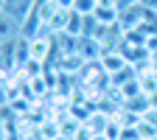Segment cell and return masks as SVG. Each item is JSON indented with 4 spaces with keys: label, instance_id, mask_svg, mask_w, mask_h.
<instances>
[{
    "label": "cell",
    "instance_id": "6da1fadb",
    "mask_svg": "<svg viewBox=\"0 0 157 140\" xmlns=\"http://www.w3.org/2000/svg\"><path fill=\"white\" fill-rule=\"evenodd\" d=\"M34 3H36V0H0V9H3L6 17H11L14 23L23 28V23H25V17L31 14Z\"/></svg>",
    "mask_w": 157,
    "mask_h": 140
},
{
    "label": "cell",
    "instance_id": "7a4b0ae2",
    "mask_svg": "<svg viewBox=\"0 0 157 140\" xmlns=\"http://www.w3.org/2000/svg\"><path fill=\"white\" fill-rule=\"evenodd\" d=\"M98 65L104 67V73L115 76V73H121L124 67H129V59H126L121 51H104L101 59H98Z\"/></svg>",
    "mask_w": 157,
    "mask_h": 140
},
{
    "label": "cell",
    "instance_id": "3957f363",
    "mask_svg": "<svg viewBox=\"0 0 157 140\" xmlns=\"http://www.w3.org/2000/svg\"><path fill=\"white\" fill-rule=\"evenodd\" d=\"M45 62H39V59H28V62H25V67H20L17 73L20 76H25V81H28V78H39V76H45Z\"/></svg>",
    "mask_w": 157,
    "mask_h": 140
},
{
    "label": "cell",
    "instance_id": "277c9868",
    "mask_svg": "<svg viewBox=\"0 0 157 140\" xmlns=\"http://www.w3.org/2000/svg\"><path fill=\"white\" fill-rule=\"evenodd\" d=\"M101 6L98 0H73V11L76 14H82V17H87V14H95V9Z\"/></svg>",
    "mask_w": 157,
    "mask_h": 140
},
{
    "label": "cell",
    "instance_id": "5b68a950",
    "mask_svg": "<svg viewBox=\"0 0 157 140\" xmlns=\"http://www.w3.org/2000/svg\"><path fill=\"white\" fill-rule=\"evenodd\" d=\"M93 137H95V132H93L90 123H82L76 129V134H73V140H93Z\"/></svg>",
    "mask_w": 157,
    "mask_h": 140
},
{
    "label": "cell",
    "instance_id": "8992f818",
    "mask_svg": "<svg viewBox=\"0 0 157 140\" xmlns=\"http://www.w3.org/2000/svg\"><path fill=\"white\" fill-rule=\"evenodd\" d=\"M140 0H115V9L118 11H126V9H132V6H137Z\"/></svg>",
    "mask_w": 157,
    "mask_h": 140
},
{
    "label": "cell",
    "instance_id": "52a82bcc",
    "mask_svg": "<svg viewBox=\"0 0 157 140\" xmlns=\"http://www.w3.org/2000/svg\"><path fill=\"white\" fill-rule=\"evenodd\" d=\"M140 6H146V9H157V0H140Z\"/></svg>",
    "mask_w": 157,
    "mask_h": 140
},
{
    "label": "cell",
    "instance_id": "ba28073f",
    "mask_svg": "<svg viewBox=\"0 0 157 140\" xmlns=\"http://www.w3.org/2000/svg\"><path fill=\"white\" fill-rule=\"evenodd\" d=\"M56 3L62 6V9H73V0H56Z\"/></svg>",
    "mask_w": 157,
    "mask_h": 140
},
{
    "label": "cell",
    "instance_id": "9c48e42d",
    "mask_svg": "<svg viewBox=\"0 0 157 140\" xmlns=\"http://www.w3.org/2000/svg\"><path fill=\"white\" fill-rule=\"evenodd\" d=\"M93 140H109V137H107V134H95Z\"/></svg>",
    "mask_w": 157,
    "mask_h": 140
},
{
    "label": "cell",
    "instance_id": "30bf717a",
    "mask_svg": "<svg viewBox=\"0 0 157 140\" xmlns=\"http://www.w3.org/2000/svg\"><path fill=\"white\" fill-rule=\"evenodd\" d=\"M53 140H73V137H65V134H59V137H53Z\"/></svg>",
    "mask_w": 157,
    "mask_h": 140
}]
</instances>
